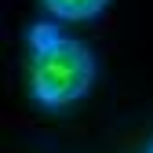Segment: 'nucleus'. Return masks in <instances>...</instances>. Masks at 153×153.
Listing matches in <instances>:
<instances>
[{
    "instance_id": "1",
    "label": "nucleus",
    "mask_w": 153,
    "mask_h": 153,
    "mask_svg": "<svg viewBox=\"0 0 153 153\" xmlns=\"http://www.w3.org/2000/svg\"><path fill=\"white\" fill-rule=\"evenodd\" d=\"M26 40H29V91L44 109H66L95 88L99 62L88 44L66 36L51 22L29 26Z\"/></svg>"
},
{
    "instance_id": "2",
    "label": "nucleus",
    "mask_w": 153,
    "mask_h": 153,
    "mask_svg": "<svg viewBox=\"0 0 153 153\" xmlns=\"http://www.w3.org/2000/svg\"><path fill=\"white\" fill-rule=\"evenodd\" d=\"M109 7V0H44V11L59 22H91Z\"/></svg>"
}]
</instances>
